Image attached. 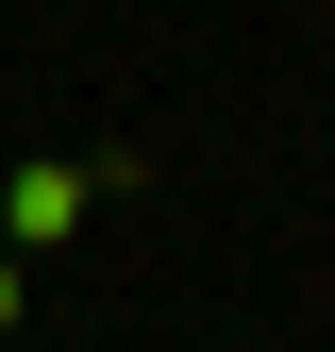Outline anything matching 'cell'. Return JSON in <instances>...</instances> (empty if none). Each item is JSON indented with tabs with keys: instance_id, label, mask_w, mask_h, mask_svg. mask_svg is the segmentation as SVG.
Segmentation results:
<instances>
[{
	"instance_id": "6da1fadb",
	"label": "cell",
	"mask_w": 335,
	"mask_h": 352,
	"mask_svg": "<svg viewBox=\"0 0 335 352\" xmlns=\"http://www.w3.org/2000/svg\"><path fill=\"white\" fill-rule=\"evenodd\" d=\"M84 218H101V201H84V168H51V151H17V168H0V269H17V252H67Z\"/></svg>"
},
{
	"instance_id": "7a4b0ae2",
	"label": "cell",
	"mask_w": 335,
	"mask_h": 352,
	"mask_svg": "<svg viewBox=\"0 0 335 352\" xmlns=\"http://www.w3.org/2000/svg\"><path fill=\"white\" fill-rule=\"evenodd\" d=\"M0 336H17V269H0Z\"/></svg>"
}]
</instances>
